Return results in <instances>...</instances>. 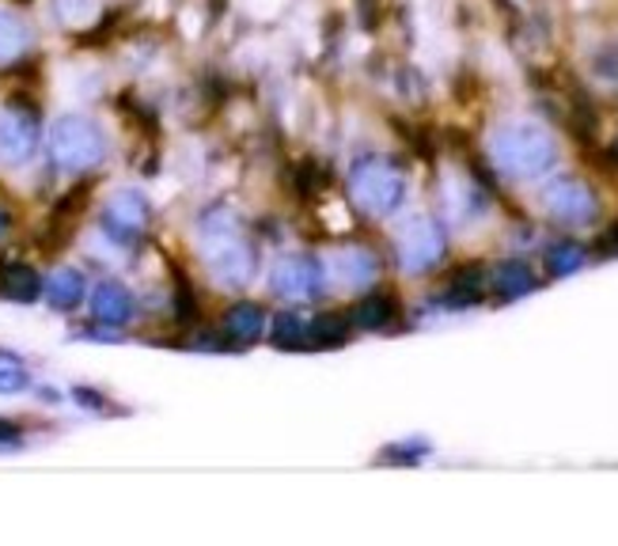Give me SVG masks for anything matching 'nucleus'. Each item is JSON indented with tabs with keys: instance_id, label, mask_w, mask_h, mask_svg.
I'll return each mask as SVG.
<instances>
[{
	"instance_id": "obj_4",
	"label": "nucleus",
	"mask_w": 618,
	"mask_h": 546,
	"mask_svg": "<svg viewBox=\"0 0 618 546\" xmlns=\"http://www.w3.org/2000/svg\"><path fill=\"white\" fill-rule=\"evenodd\" d=\"M58 152L65 160H73V164H80V160H96L99 156V137L96 129L88 126V122H65V126L58 129Z\"/></svg>"
},
{
	"instance_id": "obj_3",
	"label": "nucleus",
	"mask_w": 618,
	"mask_h": 546,
	"mask_svg": "<svg viewBox=\"0 0 618 546\" xmlns=\"http://www.w3.org/2000/svg\"><path fill=\"white\" fill-rule=\"evenodd\" d=\"M440 251H444V240H440L437 225H429V220H414L411 232H406V266L411 270H421V266H432L440 258Z\"/></svg>"
},
{
	"instance_id": "obj_5",
	"label": "nucleus",
	"mask_w": 618,
	"mask_h": 546,
	"mask_svg": "<svg viewBox=\"0 0 618 546\" xmlns=\"http://www.w3.org/2000/svg\"><path fill=\"white\" fill-rule=\"evenodd\" d=\"M0 149L4 156H27L30 149V126L20 118H0Z\"/></svg>"
},
{
	"instance_id": "obj_1",
	"label": "nucleus",
	"mask_w": 618,
	"mask_h": 546,
	"mask_svg": "<svg viewBox=\"0 0 618 546\" xmlns=\"http://www.w3.org/2000/svg\"><path fill=\"white\" fill-rule=\"evenodd\" d=\"M493 156L513 175H539L543 167H551L554 141L539 126H505L493 137Z\"/></svg>"
},
{
	"instance_id": "obj_7",
	"label": "nucleus",
	"mask_w": 618,
	"mask_h": 546,
	"mask_svg": "<svg viewBox=\"0 0 618 546\" xmlns=\"http://www.w3.org/2000/svg\"><path fill=\"white\" fill-rule=\"evenodd\" d=\"M581 247L577 243H558V247L546 255V266H551V274H569V270H577L581 266Z\"/></svg>"
},
{
	"instance_id": "obj_6",
	"label": "nucleus",
	"mask_w": 618,
	"mask_h": 546,
	"mask_svg": "<svg viewBox=\"0 0 618 546\" xmlns=\"http://www.w3.org/2000/svg\"><path fill=\"white\" fill-rule=\"evenodd\" d=\"M27 46V27H23L15 15H4L0 12V58H12Z\"/></svg>"
},
{
	"instance_id": "obj_2",
	"label": "nucleus",
	"mask_w": 618,
	"mask_h": 546,
	"mask_svg": "<svg viewBox=\"0 0 618 546\" xmlns=\"http://www.w3.org/2000/svg\"><path fill=\"white\" fill-rule=\"evenodd\" d=\"M546 209H551L554 220H562V225H589V220L596 217V194H592L584 182L562 179L546 190Z\"/></svg>"
},
{
	"instance_id": "obj_8",
	"label": "nucleus",
	"mask_w": 618,
	"mask_h": 546,
	"mask_svg": "<svg viewBox=\"0 0 618 546\" xmlns=\"http://www.w3.org/2000/svg\"><path fill=\"white\" fill-rule=\"evenodd\" d=\"M497 284H501V292H505V296H516V292L531 289V274L524 270V266H501Z\"/></svg>"
}]
</instances>
